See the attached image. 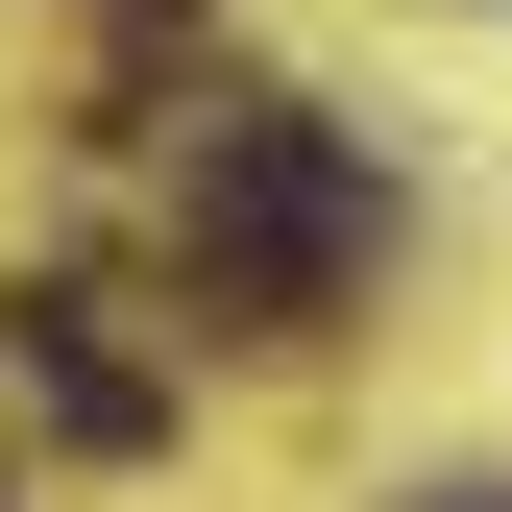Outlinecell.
Segmentation results:
<instances>
[{"instance_id":"6da1fadb","label":"cell","mask_w":512,"mask_h":512,"mask_svg":"<svg viewBox=\"0 0 512 512\" xmlns=\"http://www.w3.org/2000/svg\"><path fill=\"white\" fill-rule=\"evenodd\" d=\"M171 244H196V317H342V269L391 244V171L342 147L317 98H220L196 147H171Z\"/></svg>"},{"instance_id":"7a4b0ae2","label":"cell","mask_w":512,"mask_h":512,"mask_svg":"<svg viewBox=\"0 0 512 512\" xmlns=\"http://www.w3.org/2000/svg\"><path fill=\"white\" fill-rule=\"evenodd\" d=\"M0 366L49 391V439H74V464H147V439H171V391L98 342V293H0Z\"/></svg>"},{"instance_id":"3957f363","label":"cell","mask_w":512,"mask_h":512,"mask_svg":"<svg viewBox=\"0 0 512 512\" xmlns=\"http://www.w3.org/2000/svg\"><path fill=\"white\" fill-rule=\"evenodd\" d=\"M415 512H512V488H415Z\"/></svg>"}]
</instances>
